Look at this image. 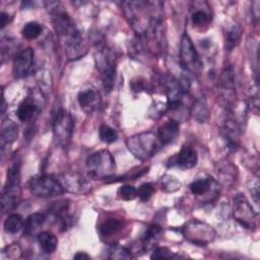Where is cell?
<instances>
[{"label": "cell", "instance_id": "obj_1", "mask_svg": "<svg viewBox=\"0 0 260 260\" xmlns=\"http://www.w3.org/2000/svg\"><path fill=\"white\" fill-rule=\"evenodd\" d=\"M46 7L52 15L55 32L65 42L69 55L79 57L83 47V39L73 19L61 10L59 3H46Z\"/></svg>", "mask_w": 260, "mask_h": 260}, {"label": "cell", "instance_id": "obj_2", "mask_svg": "<svg viewBox=\"0 0 260 260\" xmlns=\"http://www.w3.org/2000/svg\"><path fill=\"white\" fill-rule=\"evenodd\" d=\"M126 146L137 159L148 161L161 151L163 144L157 135L149 132L130 137L126 141Z\"/></svg>", "mask_w": 260, "mask_h": 260}, {"label": "cell", "instance_id": "obj_3", "mask_svg": "<svg viewBox=\"0 0 260 260\" xmlns=\"http://www.w3.org/2000/svg\"><path fill=\"white\" fill-rule=\"evenodd\" d=\"M21 167L15 163L8 172L7 183L2 195V210L4 213L14 210L21 199Z\"/></svg>", "mask_w": 260, "mask_h": 260}, {"label": "cell", "instance_id": "obj_4", "mask_svg": "<svg viewBox=\"0 0 260 260\" xmlns=\"http://www.w3.org/2000/svg\"><path fill=\"white\" fill-rule=\"evenodd\" d=\"M74 129L75 121L73 116L67 110H58L53 118V136L55 143L62 148L69 147L72 143Z\"/></svg>", "mask_w": 260, "mask_h": 260}, {"label": "cell", "instance_id": "obj_5", "mask_svg": "<svg viewBox=\"0 0 260 260\" xmlns=\"http://www.w3.org/2000/svg\"><path fill=\"white\" fill-rule=\"evenodd\" d=\"M29 188L32 194L37 198H54L61 195L65 188L63 184L54 176L40 175L33 177L29 182Z\"/></svg>", "mask_w": 260, "mask_h": 260}, {"label": "cell", "instance_id": "obj_6", "mask_svg": "<svg viewBox=\"0 0 260 260\" xmlns=\"http://www.w3.org/2000/svg\"><path fill=\"white\" fill-rule=\"evenodd\" d=\"M87 168L91 177L105 179L115 173V160L110 152L103 150L92 155L87 161Z\"/></svg>", "mask_w": 260, "mask_h": 260}, {"label": "cell", "instance_id": "obj_7", "mask_svg": "<svg viewBox=\"0 0 260 260\" xmlns=\"http://www.w3.org/2000/svg\"><path fill=\"white\" fill-rule=\"evenodd\" d=\"M184 237L193 244L197 245H208L214 241L216 237L215 230L206 223L193 220L190 221L183 228Z\"/></svg>", "mask_w": 260, "mask_h": 260}, {"label": "cell", "instance_id": "obj_8", "mask_svg": "<svg viewBox=\"0 0 260 260\" xmlns=\"http://www.w3.org/2000/svg\"><path fill=\"white\" fill-rule=\"evenodd\" d=\"M180 62L182 68L190 74L198 73L202 68V60L200 55L187 34H184L181 39Z\"/></svg>", "mask_w": 260, "mask_h": 260}, {"label": "cell", "instance_id": "obj_9", "mask_svg": "<svg viewBox=\"0 0 260 260\" xmlns=\"http://www.w3.org/2000/svg\"><path fill=\"white\" fill-rule=\"evenodd\" d=\"M234 217L239 224L247 229H254L256 227L254 211L242 194H238L235 198Z\"/></svg>", "mask_w": 260, "mask_h": 260}, {"label": "cell", "instance_id": "obj_10", "mask_svg": "<svg viewBox=\"0 0 260 260\" xmlns=\"http://www.w3.org/2000/svg\"><path fill=\"white\" fill-rule=\"evenodd\" d=\"M34 55L35 53L32 48L24 49L23 51L17 54L14 60V68H13L15 79L17 80L25 79L30 75L34 64Z\"/></svg>", "mask_w": 260, "mask_h": 260}, {"label": "cell", "instance_id": "obj_11", "mask_svg": "<svg viewBox=\"0 0 260 260\" xmlns=\"http://www.w3.org/2000/svg\"><path fill=\"white\" fill-rule=\"evenodd\" d=\"M179 122L174 119H171L159 128L157 136L163 144V146L172 144L176 140V138L179 135Z\"/></svg>", "mask_w": 260, "mask_h": 260}, {"label": "cell", "instance_id": "obj_12", "mask_svg": "<svg viewBox=\"0 0 260 260\" xmlns=\"http://www.w3.org/2000/svg\"><path fill=\"white\" fill-rule=\"evenodd\" d=\"M199 156L197 151L191 147L184 146L176 157V165L182 169H192L198 165Z\"/></svg>", "mask_w": 260, "mask_h": 260}, {"label": "cell", "instance_id": "obj_13", "mask_svg": "<svg viewBox=\"0 0 260 260\" xmlns=\"http://www.w3.org/2000/svg\"><path fill=\"white\" fill-rule=\"evenodd\" d=\"M79 103L84 111L93 113L99 106V95L95 90H84L79 94Z\"/></svg>", "mask_w": 260, "mask_h": 260}, {"label": "cell", "instance_id": "obj_14", "mask_svg": "<svg viewBox=\"0 0 260 260\" xmlns=\"http://www.w3.org/2000/svg\"><path fill=\"white\" fill-rule=\"evenodd\" d=\"M39 113V107L32 99H26L18 108L17 115L22 122L31 121Z\"/></svg>", "mask_w": 260, "mask_h": 260}, {"label": "cell", "instance_id": "obj_15", "mask_svg": "<svg viewBox=\"0 0 260 260\" xmlns=\"http://www.w3.org/2000/svg\"><path fill=\"white\" fill-rule=\"evenodd\" d=\"M19 136V126L14 121H7L3 126L2 132V146L3 150L6 147L12 146L18 139Z\"/></svg>", "mask_w": 260, "mask_h": 260}, {"label": "cell", "instance_id": "obj_16", "mask_svg": "<svg viewBox=\"0 0 260 260\" xmlns=\"http://www.w3.org/2000/svg\"><path fill=\"white\" fill-rule=\"evenodd\" d=\"M38 241L42 248V250L47 254H52L58 245V239L57 237L48 231L42 232L38 235Z\"/></svg>", "mask_w": 260, "mask_h": 260}, {"label": "cell", "instance_id": "obj_17", "mask_svg": "<svg viewBox=\"0 0 260 260\" xmlns=\"http://www.w3.org/2000/svg\"><path fill=\"white\" fill-rule=\"evenodd\" d=\"M46 221L45 215L41 213H35L31 215L25 222L24 225V232L26 235H32L34 234L39 228L43 226V224Z\"/></svg>", "mask_w": 260, "mask_h": 260}, {"label": "cell", "instance_id": "obj_18", "mask_svg": "<svg viewBox=\"0 0 260 260\" xmlns=\"http://www.w3.org/2000/svg\"><path fill=\"white\" fill-rule=\"evenodd\" d=\"M242 37V30L238 25L231 27L226 34V50L231 52L240 44Z\"/></svg>", "mask_w": 260, "mask_h": 260}, {"label": "cell", "instance_id": "obj_19", "mask_svg": "<svg viewBox=\"0 0 260 260\" xmlns=\"http://www.w3.org/2000/svg\"><path fill=\"white\" fill-rule=\"evenodd\" d=\"M212 20H213L212 15L206 10L195 11L191 17L193 26L198 29H203L205 27L210 26V24L212 23Z\"/></svg>", "mask_w": 260, "mask_h": 260}, {"label": "cell", "instance_id": "obj_20", "mask_svg": "<svg viewBox=\"0 0 260 260\" xmlns=\"http://www.w3.org/2000/svg\"><path fill=\"white\" fill-rule=\"evenodd\" d=\"M123 227V223L117 219H108L100 227V233L104 237H109L117 234Z\"/></svg>", "mask_w": 260, "mask_h": 260}, {"label": "cell", "instance_id": "obj_21", "mask_svg": "<svg viewBox=\"0 0 260 260\" xmlns=\"http://www.w3.org/2000/svg\"><path fill=\"white\" fill-rule=\"evenodd\" d=\"M24 219L19 214L11 215L5 222V230L10 234H17L24 228Z\"/></svg>", "mask_w": 260, "mask_h": 260}, {"label": "cell", "instance_id": "obj_22", "mask_svg": "<svg viewBox=\"0 0 260 260\" xmlns=\"http://www.w3.org/2000/svg\"><path fill=\"white\" fill-rule=\"evenodd\" d=\"M212 180L209 179H199V180H195L193 181L189 188L190 191L192 192V194L194 195H198V197H202V195L207 194L211 188H212Z\"/></svg>", "mask_w": 260, "mask_h": 260}, {"label": "cell", "instance_id": "obj_23", "mask_svg": "<svg viewBox=\"0 0 260 260\" xmlns=\"http://www.w3.org/2000/svg\"><path fill=\"white\" fill-rule=\"evenodd\" d=\"M191 114L199 122L204 123L209 118V109H208L206 103H204V101L197 100V101H194V103L191 107Z\"/></svg>", "mask_w": 260, "mask_h": 260}, {"label": "cell", "instance_id": "obj_24", "mask_svg": "<svg viewBox=\"0 0 260 260\" xmlns=\"http://www.w3.org/2000/svg\"><path fill=\"white\" fill-rule=\"evenodd\" d=\"M221 88L225 93L232 94L234 91L235 86V78H234V72L232 68H226L221 76Z\"/></svg>", "mask_w": 260, "mask_h": 260}, {"label": "cell", "instance_id": "obj_25", "mask_svg": "<svg viewBox=\"0 0 260 260\" xmlns=\"http://www.w3.org/2000/svg\"><path fill=\"white\" fill-rule=\"evenodd\" d=\"M99 136L103 143L113 144L118 140V133L108 125H102L99 130Z\"/></svg>", "mask_w": 260, "mask_h": 260}, {"label": "cell", "instance_id": "obj_26", "mask_svg": "<svg viewBox=\"0 0 260 260\" xmlns=\"http://www.w3.org/2000/svg\"><path fill=\"white\" fill-rule=\"evenodd\" d=\"M42 30L43 29H42V26L40 24H38L36 22H31V23H28L23 28L22 34L28 40H35L41 35Z\"/></svg>", "mask_w": 260, "mask_h": 260}, {"label": "cell", "instance_id": "obj_27", "mask_svg": "<svg viewBox=\"0 0 260 260\" xmlns=\"http://www.w3.org/2000/svg\"><path fill=\"white\" fill-rule=\"evenodd\" d=\"M70 204L69 201H60L54 203L50 208V214L53 215L55 218L61 220L63 217L68 216Z\"/></svg>", "mask_w": 260, "mask_h": 260}, {"label": "cell", "instance_id": "obj_28", "mask_svg": "<svg viewBox=\"0 0 260 260\" xmlns=\"http://www.w3.org/2000/svg\"><path fill=\"white\" fill-rule=\"evenodd\" d=\"M109 258L111 259H129L133 258L132 256V251L128 250L125 247L121 246H112L109 250Z\"/></svg>", "mask_w": 260, "mask_h": 260}, {"label": "cell", "instance_id": "obj_29", "mask_svg": "<svg viewBox=\"0 0 260 260\" xmlns=\"http://www.w3.org/2000/svg\"><path fill=\"white\" fill-rule=\"evenodd\" d=\"M118 195H119V198L123 201H126V202L134 201L138 197V189L135 188L134 186L124 185V186L120 187V189L118 191Z\"/></svg>", "mask_w": 260, "mask_h": 260}, {"label": "cell", "instance_id": "obj_30", "mask_svg": "<svg viewBox=\"0 0 260 260\" xmlns=\"http://www.w3.org/2000/svg\"><path fill=\"white\" fill-rule=\"evenodd\" d=\"M161 182H162V189L166 192L177 191L178 189H180V186H181V183L176 178L169 175L164 176Z\"/></svg>", "mask_w": 260, "mask_h": 260}, {"label": "cell", "instance_id": "obj_31", "mask_svg": "<svg viewBox=\"0 0 260 260\" xmlns=\"http://www.w3.org/2000/svg\"><path fill=\"white\" fill-rule=\"evenodd\" d=\"M155 192V188L151 183H145L138 189V197L142 202H148Z\"/></svg>", "mask_w": 260, "mask_h": 260}, {"label": "cell", "instance_id": "obj_32", "mask_svg": "<svg viewBox=\"0 0 260 260\" xmlns=\"http://www.w3.org/2000/svg\"><path fill=\"white\" fill-rule=\"evenodd\" d=\"M161 233H162V228L159 225H151L146 231L144 240L145 242L154 241L161 235Z\"/></svg>", "mask_w": 260, "mask_h": 260}, {"label": "cell", "instance_id": "obj_33", "mask_svg": "<svg viewBox=\"0 0 260 260\" xmlns=\"http://www.w3.org/2000/svg\"><path fill=\"white\" fill-rule=\"evenodd\" d=\"M177 255H175L173 252H171L169 249L163 247V248H158L156 249L151 258L152 259H171V258H176Z\"/></svg>", "mask_w": 260, "mask_h": 260}, {"label": "cell", "instance_id": "obj_34", "mask_svg": "<svg viewBox=\"0 0 260 260\" xmlns=\"http://www.w3.org/2000/svg\"><path fill=\"white\" fill-rule=\"evenodd\" d=\"M21 252H22V249L18 244H12L10 246H7L4 249L3 255L8 254L9 258H18L20 256Z\"/></svg>", "mask_w": 260, "mask_h": 260}, {"label": "cell", "instance_id": "obj_35", "mask_svg": "<svg viewBox=\"0 0 260 260\" xmlns=\"http://www.w3.org/2000/svg\"><path fill=\"white\" fill-rule=\"evenodd\" d=\"M249 190L252 194V198H253L255 204L258 206V204H259V182L257 179L252 181V186L249 187Z\"/></svg>", "mask_w": 260, "mask_h": 260}, {"label": "cell", "instance_id": "obj_36", "mask_svg": "<svg viewBox=\"0 0 260 260\" xmlns=\"http://www.w3.org/2000/svg\"><path fill=\"white\" fill-rule=\"evenodd\" d=\"M10 23V16L6 13H2V29H5Z\"/></svg>", "mask_w": 260, "mask_h": 260}, {"label": "cell", "instance_id": "obj_37", "mask_svg": "<svg viewBox=\"0 0 260 260\" xmlns=\"http://www.w3.org/2000/svg\"><path fill=\"white\" fill-rule=\"evenodd\" d=\"M75 259L80 260V259H91V256L87 254L86 252H79L75 255Z\"/></svg>", "mask_w": 260, "mask_h": 260}]
</instances>
